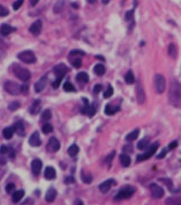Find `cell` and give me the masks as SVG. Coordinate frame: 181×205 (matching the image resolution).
<instances>
[{
  "label": "cell",
  "mask_w": 181,
  "mask_h": 205,
  "mask_svg": "<svg viewBox=\"0 0 181 205\" xmlns=\"http://www.w3.org/2000/svg\"><path fill=\"white\" fill-rule=\"evenodd\" d=\"M169 101L174 107H181V83L177 80L171 81L169 92Z\"/></svg>",
  "instance_id": "obj_1"
},
{
  "label": "cell",
  "mask_w": 181,
  "mask_h": 205,
  "mask_svg": "<svg viewBox=\"0 0 181 205\" xmlns=\"http://www.w3.org/2000/svg\"><path fill=\"white\" fill-rule=\"evenodd\" d=\"M5 89L11 95H19L21 93L25 94L28 92V87L25 85H19L14 81H6L5 83Z\"/></svg>",
  "instance_id": "obj_2"
},
{
  "label": "cell",
  "mask_w": 181,
  "mask_h": 205,
  "mask_svg": "<svg viewBox=\"0 0 181 205\" xmlns=\"http://www.w3.org/2000/svg\"><path fill=\"white\" fill-rule=\"evenodd\" d=\"M12 71H13V73L15 74L16 78H19L21 81H23V82L29 81L30 78H31L30 71L27 70V69H24V67H22V66L17 65V64H13Z\"/></svg>",
  "instance_id": "obj_3"
},
{
  "label": "cell",
  "mask_w": 181,
  "mask_h": 205,
  "mask_svg": "<svg viewBox=\"0 0 181 205\" xmlns=\"http://www.w3.org/2000/svg\"><path fill=\"white\" fill-rule=\"evenodd\" d=\"M134 193H135V188L134 187H125V188H122L117 193V196L114 197V199L115 201H121V199H127V198H130V197L133 196Z\"/></svg>",
  "instance_id": "obj_4"
},
{
  "label": "cell",
  "mask_w": 181,
  "mask_h": 205,
  "mask_svg": "<svg viewBox=\"0 0 181 205\" xmlns=\"http://www.w3.org/2000/svg\"><path fill=\"white\" fill-rule=\"evenodd\" d=\"M17 58L20 59L21 62L25 63V64H34V63H36V56L30 50H25V51L20 52V54L17 55Z\"/></svg>",
  "instance_id": "obj_5"
},
{
  "label": "cell",
  "mask_w": 181,
  "mask_h": 205,
  "mask_svg": "<svg viewBox=\"0 0 181 205\" xmlns=\"http://www.w3.org/2000/svg\"><path fill=\"white\" fill-rule=\"evenodd\" d=\"M165 88H166V80L164 78V75L156 74V77H155V89H156V92H157L158 94H161V93H164Z\"/></svg>",
  "instance_id": "obj_6"
},
{
  "label": "cell",
  "mask_w": 181,
  "mask_h": 205,
  "mask_svg": "<svg viewBox=\"0 0 181 205\" xmlns=\"http://www.w3.org/2000/svg\"><path fill=\"white\" fill-rule=\"evenodd\" d=\"M159 147V143H155L152 144L151 146L149 147V150L145 152L144 154H140V155H137L136 158V161L137 162H141V161H144V160H148L150 156H152L156 151H157V148Z\"/></svg>",
  "instance_id": "obj_7"
},
{
  "label": "cell",
  "mask_w": 181,
  "mask_h": 205,
  "mask_svg": "<svg viewBox=\"0 0 181 205\" xmlns=\"http://www.w3.org/2000/svg\"><path fill=\"white\" fill-rule=\"evenodd\" d=\"M46 148L50 153H56L60 150V141L57 139L56 137H52L48 139V143L46 145Z\"/></svg>",
  "instance_id": "obj_8"
},
{
  "label": "cell",
  "mask_w": 181,
  "mask_h": 205,
  "mask_svg": "<svg viewBox=\"0 0 181 205\" xmlns=\"http://www.w3.org/2000/svg\"><path fill=\"white\" fill-rule=\"evenodd\" d=\"M53 71H54V73H56L57 78L62 79L65 75H66V73L68 72V67L65 65V64H58L57 66H54Z\"/></svg>",
  "instance_id": "obj_9"
},
{
  "label": "cell",
  "mask_w": 181,
  "mask_h": 205,
  "mask_svg": "<svg viewBox=\"0 0 181 205\" xmlns=\"http://www.w3.org/2000/svg\"><path fill=\"white\" fill-rule=\"evenodd\" d=\"M150 191L152 193V196L155 198H157V199H159V198H161V197L164 196V189L161 188V187H159V185L155 184V183L150 184Z\"/></svg>",
  "instance_id": "obj_10"
},
{
  "label": "cell",
  "mask_w": 181,
  "mask_h": 205,
  "mask_svg": "<svg viewBox=\"0 0 181 205\" xmlns=\"http://www.w3.org/2000/svg\"><path fill=\"white\" fill-rule=\"evenodd\" d=\"M136 98L140 104H143L145 102V92L143 89V86H142L141 82H137L136 86Z\"/></svg>",
  "instance_id": "obj_11"
},
{
  "label": "cell",
  "mask_w": 181,
  "mask_h": 205,
  "mask_svg": "<svg viewBox=\"0 0 181 205\" xmlns=\"http://www.w3.org/2000/svg\"><path fill=\"white\" fill-rule=\"evenodd\" d=\"M113 185H115V181L112 180V179H110V180L105 181V182H103V183L99 185V190H101L103 193H106L111 190V188H112Z\"/></svg>",
  "instance_id": "obj_12"
},
{
  "label": "cell",
  "mask_w": 181,
  "mask_h": 205,
  "mask_svg": "<svg viewBox=\"0 0 181 205\" xmlns=\"http://www.w3.org/2000/svg\"><path fill=\"white\" fill-rule=\"evenodd\" d=\"M29 31L32 34V35H39L40 31H42V21L40 20H36L31 26H30V28H29Z\"/></svg>",
  "instance_id": "obj_13"
},
{
  "label": "cell",
  "mask_w": 181,
  "mask_h": 205,
  "mask_svg": "<svg viewBox=\"0 0 181 205\" xmlns=\"http://www.w3.org/2000/svg\"><path fill=\"white\" fill-rule=\"evenodd\" d=\"M42 167H43V162L39 159H35L31 162V170L35 175H39L42 172Z\"/></svg>",
  "instance_id": "obj_14"
},
{
  "label": "cell",
  "mask_w": 181,
  "mask_h": 205,
  "mask_svg": "<svg viewBox=\"0 0 181 205\" xmlns=\"http://www.w3.org/2000/svg\"><path fill=\"white\" fill-rule=\"evenodd\" d=\"M29 144L34 146V147H37V146H40V144H42V140H40V137H39V132L35 131L30 136V139H29Z\"/></svg>",
  "instance_id": "obj_15"
},
{
  "label": "cell",
  "mask_w": 181,
  "mask_h": 205,
  "mask_svg": "<svg viewBox=\"0 0 181 205\" xmlns=\"http://www.w3.org/2000/svg\"><path fill=\"white\" fill-rule=\"evenodd\" d=\"M40 109H42V101L36 100V101H34L31 106L29 107V112H30L31 115H37L40 111Z\"/></svg>",
  "instance_id": "obj_16"
},
{
  "label": "cell",
  "mask_w": 181,
  "mask_h": 205,
  "mask_svg": "<svg viewBox=\"0 0 181 205\" xmlns=\"http://www.w3.org/2000/svg\"><path fill=\"white\" fill-rule=\"evenodd\" d=\"M46 83H48V78H46V77H42V78L35 83V92H36V93H40V92L46 87Z\"/></svg>",
  "instance_id": "obj_17"
},
{
  "label": "cell",
  "mask_w": 181,
  "mask_h": 205,
  "mask_svg": "<svg viewBox=\"0 0 181 205\" xmlns=\"http://www.w3.org/2000/svg\"><path fill=\"white\" fill-rule=\"evenodd\" d=\"M56 169L53 168V167H51V166H48V167H46V169H45L44 172V176L46 180H54L56 179Z\"/></svg>",
  "instance_id": "obj_18"
},
{
  "label": "cell",
  "mask_w": 181,
  "mask_h": 205,
  "mask_svg": "<svg viewBox=\"0 0 181 205\" xmlns=\"http://www.w3.org/2000/svg\"><path fill=\"white\" fill-rule=\"evenodd\" d=\"M57 197V190L54 188H50L46 191V195H45V201L48 202V203H52Z\"/></svg>",
  "instance_id": "obj_19"
},
{
  "label": "cell",
  "mask_w": 181,
  "mask_h": 205,
  "mask_svg": "<svg viewBox=\"0 0 181 205\" xmlns=\"http://www.w3.org/2000/svg\"><path fill=\"white\" fill-rule=\"evenodd\" d=\"M13 31H15V28H13L11 27L9 25H1L0 26V34L2 35V36H8Z\"/></svg>",
  "instance_id": "obj_20"
},
{
  "label": "cell",
  "mask_w": 181,
  "mask_h": 205,
  "mask_svg": "<svg viewBox=\"0 0 181 205\" xmlns=\"http://www.w3.org/2000/svg\"><path fill=\"white\" fill-rule=\"evenodd\" d=\"M14 133H15V127L14 126H8L2 131V136H4L5 139H12Z\"/></svg>",
  "instance_id": "obj_21"
},
{
  "label": "cell",
  "mask_w": 181,
  "mask_h": 205,
  "mask_svg": "<svg viewBox=\"0 0 181 205\" xmlns=\"http://www.w3.org/2000/svg\"><path fill=\"white\" fill-rule=\"evenodd\" d=\"M167 205H181V196H172L169 197L165 201Z\"/></svg>",
  "instance_id": "obj_22"
},
{
  "label": "cell",
  "mask_w": 181,
  "mask_h": 205,
  "mask_svg": "<svg viewBox=\"0 0 181 205\" xmlns=\"http://www.w3.org/2000/svg\"><path fill=\"white\" fill-rule=\"evenodd\" d=\"M14 127H15V132L17 133V135L20 136H22L23 137L24 135H25V129H24V124L21 122V121H19L17 123L14 125Z\"/></svg>",
  "instance_id": "obj_23"
},
{
  "label": "cell",
  "mask_w": 181,
  "mask_h": 205,
  "mask_svg": "<svg viewBox=\"0 0 181 205\" xmlns=\"http://www.w3.org/2000/svg\"><path fill=\"white\" fill-rule=\"evenodd\" d=\"M24 196V191L23 190H17V191H14L12 193V199L14 203H19V202L23 198Z\"/></svg>",
  "instance_id": "obj_24"
},
{
  "label": "cell",
  "mask_w": 181,
  "mask_h": 205,
  "mask_svg": "<svg viewBox=\"0 0 181 205\" xmlns=\"http://www.w3.org/2000/svg\"><path fill=\"white\" fill-rule=\"evenodd\" d=\"M0 154L2 155V154H9L11 155V158H14V155H15V152L13 151L12 148H9L8 146H6V145H2L1 147H0Z\"/></svg>",
  "instance_id": "obj_25"
},
{
  "label": "cell",
  "mask_w": 181,
  "mask_h": 205,
  "mask_svg": "<svg viewBox=\"0 0 181 205\" xmlns=\"http://www.w3.org/2000/svg\"><path fill=\"white\" fill-rule=\"evenodd\" d=\"M119 160H120V164H122L124 167H128L129 164H130V162H132L128 154H121V155L119 156Z\"/></svg>",
  "instance_id": "obj_26"
},
{
  "label": "cell",
  "mask_w": 181,
  "mask_h": 205,
  "mask_svg": "<svg viewBox=\"0 0 181 205\" xmlns=\"http://www.w3.org/2000/svg\"><path fill=\"white\" fill-rule=\"evenodd\" d=\"M93 72L97 74V75H104L105 72H106V69H105V66L103 64H97L95 65L93 67Z\"/></svg>",
  "instance_id": "obj_27"
},
{
  "label": "cell",
  "mask_w": 181,
  "mask_h": 205,
  "mask_svg": "<svg viewBox=\"0 0 181 205\" xmlns=\"http://www.w3.org/2000/svg\"><path fill=\"white\" fill-rule=\"evenodd\" d=\"M119 109H120L119 107H113L112 104H107V106L105 107V114L109 116L114 115L117 111H119Z\"/></svg>",
  "instance_id": "obj_28"
},
{
  "label": "cell",
  "mask_w": 181,
  "mask_h": 205,
  "mask_svg": "<svg viewBox=\"0 0 181 205\" xmlns=\"http://www.w3.org/2000/svg\"><path fill=\"white\" fill-rule=\"evenodd\" d=\"M76 80L77 81H80V82H83V83H87V82L89 81L88 73H85V72H80V73H77Z\"/></svg>",
  "instance_id": "obj_29"
},
{
  "label": "cell",
  "mask_w": 181,
  "mask_h": 205,
  "mask_svg": "<svg viewBox=\"0 0 181 205\" xmlns=\"http://www.w3.org/2000/svg\"><path fill=\"white\" fill-rule=\"evenodd\" d=\"M138 135H140V130L136 129V130H134V131H132L130 133H128V135L126 136V140H128V141H133V140H135L137 137H138Z\"/></svg>",
  "instance_id": "obj_30"
},
{
  "label": "cell",
  "mask_w": 181,
  "mask_h": 205,
  "mask_svg": "<svg viewBox=\"0 0 181 205\" xmlns=\"http://www.w3.org/2000/svg\"><path fill=\"white\" fill-rule=\"evenodd\" d=\"M65 6V0H58L56 4H54V7H53V11L54 13H60L62 11Z\"/></svg>",
  "instance_id": "obj_31"
},
{
  "label": "cell",
  "mask_w": 181,
  "mask_h": 205,
  "mask_svg": "<svg viewBox=\"0 0 181 205\" xmlns=\"http://www.w3.org/2000/svg\"><path fill=\"white\" fill-rule=\"evenodd\" d=\"M125 81H126V83H128V85H132V83L135 82V77H134V74L132 71H128V72L126 73Z\"/></svg>",
  "instance_id": "obj_32"
},
{
  "label": "cell",
  "mask_w": 181,
  "mask_h": 205,
  "mask_svg": "<svg viewBox=\"0 0 181 205\" xmlns=\"http://www.w3.org/2000/svg\"><path fill=\"white\" fill-rule=\"evenodd\" d=\"M79 146H77L76 144H73V145H70L69 146V148H68V154L70 156H75L79 153Z\"/></svg>",
  "instance_id": "obj_33"
},
{
  "label": "cell",
  "mask_w": 181,
  "mask_h": 205,
  "mask_svg": "<svg viewBox=\"0 0 181 205\" xmlns=\"http://www.w3.org/2000/svg\"><path fill=\"white\" fill-rule=\"evenodd\" d=\"M148 146H149V139H145V138L140 140V141L137 143V148L141 150V151H143L145 148H148Z\"/></svg>",
  "instance_id": "obj_34"
},
{
  "label": "cell",
  "mask_w": 181,
  "mask_h": 205,
  "mask_svg": "<svg viewBox=\"0 0 181 205\" xmlns=\"http://www.w3.org/2000/svg\"><path fill=\"white\" fill-rule=\"evenodd\" d=\"M7 168H6V159L0 158V179L4 176Z\"/></svg>",
  "instance_id": "obj_35"
},
{
  "label": "cell",
  "mask_w": 181,
  "mask_h": 205,
  "mask_svg": "<svg viewBox=\"0 0 181 205\" xmlns=\"http://www.w3.org/2000/svg\"><path fill=\"white\" fill-rule=\"evenodd\" d=\"M42 131H43V133H45V135H48V133H51V132L53 131V126L50 123H45L44 125H43V127H42Z\"/></svg>",
  "instance_id": "obj_36"
},
{
  "label": "cell",
  "mask_w": 181,
  "mask_h": 205,
  "mask_svg": "<svg viewBox=\"0 0 181 205\" xmlns=\"http://www.w3.org/2000/svg\"><path fill=\"white\" fill-rule=\"evenodd\" d=\"M64 90L65 92H75V87L73 86V83H70L69 81H66L64 83Z\"/></svg>",
  "instance_id": "obj_37"
},
{
  "label": "cell",
  "mask_w": 181,
  "mask_h": 205,
  "mask_svg": "<svg viewBox=\"0 0 181 205\" xmlns=\"http://www.w3.org/2000/svg\"><path fill=\"white\" fill-rule=\"evenodd\" d=\"M81 179L84 183H91V181H93V176L90 174H84V173L81 174Z\"/></svg>",
  "instance_id": "obj_38"
},
{
  "label": "cell",
  "mask_w": 181,
  "mask_h": 205,
  "mask_svg": "<svg viewBox=\"0 0 181 205\" xmlns=\"http://www.w3.org/2000/svg\"><path fill=\"white\" fill-rule=\"evenodd\" d=\"M51 117H52V114H51V111L50 110H44L42 112V121L46 122V121H48Z\"/></svg>",
  "instance_id": "obj_39"
},
{
  "label": "cell",
  "mask_w": 181,
  "mask_h": 205,
  "mask_svg": "<svg viewBox=\"0 0 181 205\" xmlns=\"http://www.w3.org/2000/svg\"><path fill=\"white\" fill-rule=\"evenodd\" d=\"M112 95H113V87L111 86V85H109L107 88H106V90L104 92V98H111Z\"/></svg>",
  "instance_id": "obj_40"
},
{
  "label": "cell",
  "mask_w": 181,
  "mask_h": 205,
  "mask_svg": "<svg viewBox=\"0 0 181 205\" xmlns=\"http://www.w3.org/2000/svg\"><path fill=\"white\" fill-rule=\"evenodd\" d=\"M20 106L21 104H20L19 101H14V102H12L9 106H8V109H9L11 111H15L16 109H19V108H20Z\"/></svg>",
  "instance_id": "obj_41"
},
{
  "label": "cell",
  "mask_w": 181,
  "mask_h": 205,
  "mask_svg": "<svg viewBox=\"0 0 181 205\" xmlns=\"http://www.w3.org/2000/svg\"><path fill=\"white\" fill-rule=\"evenodd\" d=\"M133 19H134V9H130L128 12H126V14H125L126 21H133Z\"/></svg>",
  "instance_id": "obj_42"
},
{
  "label": "cell",
  "mask_w": 181,
  "mask_h": 205,
  "mask_svg": "<svg viewBox=\"0 0 181 205\" xmlns=\"http://www.w3.org/2000/svg\"><path fill=\"white\" fill-rule=\"evenodd\" d=\"M169 54H170V56H172V57L175 58V56H177V49H175V45L170 44V46H169Z\"/></svg>",
  "instance_id": "obj_43"
},
{
  "label": "cell",
  "mask_w": 181,
  "mask_h": 205,
  "mask_svg": "<svg viewBox=\"0 0 181 205\" xmlns=\"http://www.w3.org/2000/svg\"><path fill=\"white\" fill-rule=\"evenodd\" d=\"M15 191V184L14 183H8L6 185V193H13Z\"/></svg>",
  "instance_id": "obj_44"
},
{
  "label": "cell",
  "mask_w": 181,
  "mask_h": 205,
  "mask_svg": "<svg viewBox=\"0 0 181 205\" xmlns=\"http://www.w3.org/2000/svg\"><path fill=\"white\" fill-rule=\"evenodd\" d=\"M72 64L75 69H80L81 66H82V60H81V58H76V59H73Z\"/></svg>",
  "instance_id": "obj_45"
},
{
  "label": "cell",
  "mask_w": 181,
  "mask_h": 205,
  "mask_svg": "<svg viewBox=\"0 0 181 205\" xmlns=\"http://www.w3.org/2000/svg\"><path fill=\"white\" fill-rule=\"evenodd\" d=\"M85 52L82 50H72L69 52V56H84Z\"/></svg>",
  "instance_id": "obj_46"
},
{
  "label": "cell",
  "mask_w": 181,
  "mask_h": 205,
  "mask_svg": "<svg viewBox=\"0 0 181 205\" xmlns=\"http://www.w3.org/2000/svg\"><path fill=\"white\" fill-rule=\"evenodd\" d=\"M159 181L161 182H163V183H165L167 187H169V189L172 191V185H173V183H172V181L170 180V179H159Z\"/></svg>",
  "instance_id": "obj_47"
},
{
  "label": "cell",
  "mask_w": 181,
  "mask_h": 205,
  "mask_svg": "<svg viewBox=\"0 0 181 205\" xmlns=\"http://www.w3.org/2000/svg\"><path fill=\"white\" fill-rule=\"evenodd\" d=\"M23 1L24 0H16L15 2L13 4V9L14 11H17V9H20V7L23 5Z\"/></svg>",
  "instance_id": "obj_48"
},
{
  "label": "cell",
  "mask_w": 181,
  "mask_h": 205,
  "mask_svg": "<svg viewBox=\"0 0 181 205\" xmlns=\"http://www.w3.org/2000/svg\"><path fill=\"white\" fill-rule=\"evenodd\" d=\"M9 12H8V9L6 7H4L2 5H0V17H7Z\"/></svg>",
  "instance_id": "obj_49"
},
{
  "label": "cell",
  "mask_w": 181,
  "mask_h": 205,
  "mask_svg": "<svg viewBox=\"0 0 181 205\" xmlns=\"http://www.w3.org/2000/svg\"><path fill=\"white\" fill-rule=\"evenodd\" d=\"M102 90H103V85H101V83H97L96 86L93 87V93H95V94L101 93Z\"/></svg>",
  "instance_id": "obj_50"
},
{
  "label": "cell",
  "mask_w": 181,
  "mask_h": 205,
  "mask_svg": "<svg viewBox=\"0 0 181 205\" xmlns=\"http://www.w3.org/2000/svg\"><path fill=\"white\" fill-rule=\"evenodd\" d=\"M115 155V152L113 151V152H111V153H110V155H107L106 156V159H105V162H106V164H111V161L113 160V156Z\"/></svg>",
  "instance_id": "obj_51"
},
{
  "label": "cell",
  "mask_w": 181,
  "mask_h": 205,
  "mask_svg": "<svg viewBox=\"0 0 181 205\" xmlns=\"http://www.w3.org/2000/svg\"><path fill=\"white\" fill-rule=\"evenodd\" d=\"M61 80H62V79H61V78H57V80H54V81H53V83H52V87H53V88H54V89H57V88H58V87L60 86V82H61Z\"/></svg>",
  "instance_id": "obj_52"
},
{
  "label": "cell",
  "mask_w": 181,
  "mask_h": 205,
  "mask_svg": "<svg viewBox=\"0 0 181 205\" xmlns=\"http://www.w3.org/2000/svg\"><path fill=\"white\" fill-rule=\"evenodd\" d=\"M64 181L66 184H69V183H74V182H75V180H74V177L73 176H67Z\"/></svg>",
  "instance_id": "obj_53"
},
{
  "label": "cell",
  "mask_w": 181,
  "mask_h": 205,
  "mask_svg": "<svg viewBox=\"0 0 181 205\" xmlns=\"http://www.w3.org/2000/svg\"><path fill=\"white\" fill-rule=\"evenodd\" d=\"M166 153H167V150H163V151H161V153H159V154L157 155V158H158V159H163V158L166 155Z\"/></svg>",
  "instance_id": "obj_54"
},
{
  "label": "cell",
  "mask_w": 181,
  "mask_h": 205,
  "mask_svg": "<svg viewBox=\"0 0 181 205\" xmlns=\"http://www.w3.org/2000/svg\"><path fill=\"white\" fill-rule=\"evenodd\" d=\"M177 146H178V141H173V143L170 144L169 148H170V150H173V148H175Z\"/></svg>",
  "instance_id": "obj_55"
},
{
  "label": "cell",
  "mask_w": 181,
  "mask_h": 205,
  "mask_svg": "<svg viewBox=\"0 0 181 205\" xmlns=\"http://www.w3.org/2000/svg\"><path fill=\"white\" fill-rule=\"evenodd\" d=\"M29 2H30V6H36L38 2H39V0H29Z\"/></svg>",
  "instance_id": "obj_56"
},
{
  "label": "cell",
  "mask_w": 181,
  "mask_h": 205,
  "mask_svg": "<svg viewBox=\"0 0 181 205\" xmlns=\"http://www.w3.org/2000/svg\"><path fill=\"white\" fill-rule=\"evenodd\" d=\"M74 205H83V202L81 201V199H75V202H74Z\"/></svg>",
  "instance_id": "obj_57"
},
{
  "label": "cell",
  "mask_w": 181,
  "mask_h": 205,
  "mask_svg": "<svg viewBox=\"0 0 181 205\" xmlns=\"http://www.w3.org/2000/svg\"><path fill=\"white\" fill-rule=\"evenodd\" d=\"M2 57H4V52H2V50L0 49V59H1Z\"/></svg>",
  "instance_id": "obj_58"
},
{
  "label": "cell",
  "mask_w": 181,
  "mask_h": 205,
  "mask_svg": "<svg viewBox=\"0 0 181 205\" xmlns=\"http://www.w3.org/2000/svg\"><path fill=\"white\" fill-rule=\"evenodd\" d=\"M109 1H110V0H102V2H103V4H104V5L109 4Z\"/></svg>",
  "instance_id": "obj_59"
},
{
  "label": "cell",
  "mask_w": 181,
  "mask_h": 205,
  "mask_svg": "<svg viewBox=\"0 0 181 205\" xmlns=\"http://www.w3.org/2000/svg\"><path fill=\"white\" fill-rule=\"evenodd\" d=\"M88 2L89 4H95V2H96V0H88Z\"/></svg>",
  "instance_id": "obj_60"
}]
</instances>
